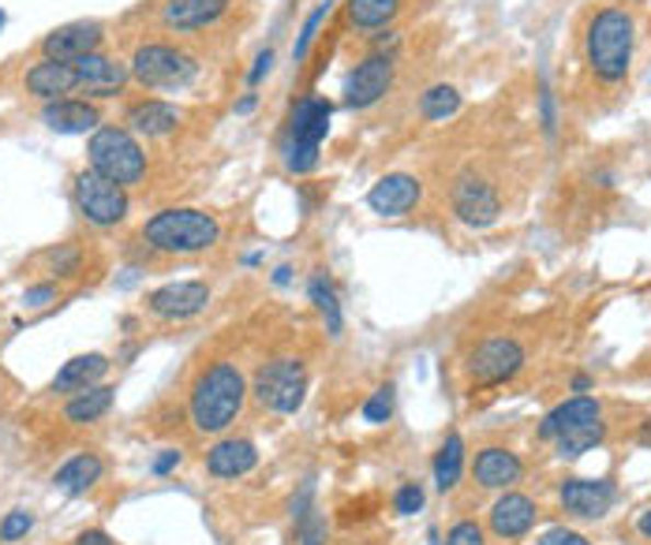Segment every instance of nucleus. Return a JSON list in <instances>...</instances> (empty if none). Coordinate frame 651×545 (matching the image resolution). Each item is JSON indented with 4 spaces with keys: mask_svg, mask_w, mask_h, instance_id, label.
Segmentation results:
<instances>
[{
    "mask_svg": "<svg viewBox=\"0 0 651 545\" xmlns=\"http://www.w3.org/2000/svg\"><path fill=\"white\" fill-rule=\"evenodd\" d=\"M539 120H542V131H547V139H555V131H558V113H555V94H550L547 83L539 86Z\"/></svg>",
    "mask_w": 651,
    "mask_h": 545,
    "instance_id": "58836bf2",
    "label": "nucleus"
},
{
    "mask_svg": "<svg viewBox=\"0 0 651 545\" xmlns=\"http://www.w3.org/2000/svg\"><path fill=\"white\" fill-rule=\"evenodd\" d=\"M587 419H603V404L595 396H573L566 404H558L555 411L542 415L539 422V441H558L569 426L587 422Z\"/></svg>",
    "mask_w": 651,
    "mask_h": 545,
    "instance_id": "5701e85b",
    "label": "nucleus"
},
{
    "mask_svg": "<svg viewBox=\"0 0 651 545\" xmlns=\"http://www.w3.org/2000/svg\"><path fill=\"white\" fill-rule=\"evenodd\" d=\"M142 240L158 254H203L221 240V224L206 210H161L142 224Z\"/></svg>",
    "mask_w": 651,
    "mask_h": 545,
    "instance_id": "7ed1b4c3",
    "label": "nucleus"
},
{
    "mask_svg": "<svg viewBox=\"0 0 651 545\" xmlns=\"http://www.w3.org/2000/svg\"><path fill=\"white\" fill-rule=\"evenodd\" d=\"M132 68L121 63L116 57H105V53H90V57L76 60V79L79 90L90 97H116L124 86H128Z\"/></svg>",
    "mask_w": 651,
    "mask_h": 545,
    "instance_id": "2eb2a0df",
    "label": "nucleus"
},
{
    "mask_svg": "<svg viewBox=\"0 0 651 545\" xmlns=\"http://www.w3.org/2000/svg\"><path fill=\"white\" fill-rule=\"evenodd\" d=\"M105 370H108V359L102 356V351L68 359L65 367L57 370V378H53V393H65V396L83 393V389L98 385V381L105 378Z\"/></svg>",
    "mask_w": 651,
    "mask_h": 545,
    "instance_id": "b1692460",
    "label": "nucleus"
},
{
    "mask_svg": "<svg viewBox=\"0 0 651 545\" xmlns=\"http://www.w3.org/2000/svg\"><path fill=\"white\" fill-rule=\"evenodd\" d=\"M558 501L576 520H603L618 501V486L607 478H566L558 489Z\"/></svg>",
    "mask_w": 651,
    "mask_h": 545,
    "instance_id": "ddd939ff",
    "label": "nucleus"
},
{
    "mask_svg": "<svg viewBox=\"0 0 651 545\" xmlns=\"http://www.w3.org/2000/svg\"><path fill=\"white\" fill-rule=\"evenodd\" d=\"M393 79H397L393 53H370V57H364L345 76V90H341V94H345V105L352 113H367V108H375L386 94H390Z\"/></svg>",
    "mask_w": 651,
    "mask_h": 545,
    "instance_id": "9d476101",
    "label": "nucleus"
},
{
    "mask_svg": "<svg viewBox=\"0 0 651 545\" xmlns=\"http://www.w3.org/2000/svg\"><path fill=\"white\" fill-rule=\"evenodd\" d=\"M420 198H423V184L412 172H390V176H382L367 190V206H370V213H378V217L412 213L415 206H420Z\"/></svg>",
    "mask_w": 651,
    "mask_h": 545,
    "instance_id": "4468645a",
    "label": "nucleus"
},
{
    "mask_svg": "<svg viewBox=\"0 0 651 545\" xmlns=\"http://www.w3.org/2000/svg\"><path fill=\"white\" fill-rule=\"evenodd\" d=\"M210 306V288L203 280H176L147 295V311L161 322H187Z\"/></svg>",
    "mask_w": 651,
    "mask_h": 545,
    "instance_id": "f8f14e48",
    "label": "nucleus"
},
{
    "mask_svg": "<svg viewBox=\"0 0 651 545\" xmlns=\"http://www.w3.org/2000/svg\"><path fill=\"white\" fill-rule=\"evenodd\" d=\"M423 501H427V494H423L420 483H404V486L393 494L397 515H415V512H423Z\"/></svg>",
    "mask_w": 651,
    "mask_h": 545,
    "instance_id": "e433bc0d",
    "label": "nucleus"
},
{
    "mask_svg": "<svg viewBox=\"0 0 651 545\" xmlns=\"http://www.w3.org/2000/svg\"><path fill=\"white\" fill-rule=\"evenodd\" d=\"M87 161L90 169L121 187H132L147 176V153H142L128 127H98L87 142Z\"/></svg>",
    "mask_w": 651,
    "mask_h": 545,
    "instance_id": "39448f33",
    "label": "nucleus"
},
{
    "mask_svg": "<svg viewBox=\"0 0 651 545\" xmlns=\"http://www.w3.org/2000/svg\"><path fill=\"white\" fill-rule=\"evenodd\" d=\"M330 8H333V0H322V4L315 8L311 15H307V23H304L300 38H296V49H293V60H296V63H304V60H307V53H311V42L319 38V26L326 23V15H330Z\"/></svg>",
    "mask_w": 651,
    "mask_h": 545,
    "instance_id": "473e14b6",
    "label": "nucleus"
},
{
    "mask_svg": "<svg viewBox=\"0 0 651 545\" xmlns=\"http://www.w3.org/2000/svg\"><path fill=\"white\" fill-rule=\"evenodd\" d=\"M132 79L147 90H180L187 86L198 76V63L195 57H187L184 49L165 42H147L135 49L132 57Z\"/></svg>",
    "mask_w": 651,
    "mask_h": 545,
    "instance_id": "423d86ee",
    "label": "nucleus"
},
{
    "mask_svg": "<svg viewBox=\"0 0 651 545\" xmlns=\"http://www.w3.org/2000/svg\"><path fill=\"white\" fill-rule=\"evenodd\" d=\"M180 449H161L158 456H153V463H150V471L153 475H169V471H176L180 467Z\"/></svg>",
    "mask_w": 651,
    "mask_h": 545,
    "instance_id": "37998d69",
    "label": "nucleus"
},
{
    "mask_svg": "<svg viewBox=\"0 0 651 545\" xmlns=\"http://www.w3.org/2000/svg\"><path fill=\"white\" fill-rule=\"evenodd\" d=\"M307 396V367L300 359H270L255 374V399L274 415H296Z\"/></svg>",
    "mask_w": 651,
    "mask_h": 545,
    "instance_id": "0eeeda50",
    "label": "nucleus"
},
{
    "mask_svg": "<svg viewBox=\"0 0 651 545\" xmlns=\"http://www.w3.org/2000/svg\"><path fill=\"white\" fill-rule=\"evenodd\" d=\"M449 206H454V217L468 229L483 232L491 224H499L502 217V198L494 184L479 172H460L454 179V190H449Z\"/></svg>",
    "mask_w": 651,
    "mask_h": 545,
    "instance_id": "1a4fd4ad",
    "label": "nucleus"
},
{
    "mask_svg": "<svg viewBox=\"0 0 651 545\" xmlns=\"http://www.w3.org/2000/svg\"><path fill=\"white\" fill-rule=\"evenodd\" d=\"M393 404H397L393 385L375 389V393H370V399L364 404V422H370V426H382V422H390V419H393Z\"/></svg>",
    "mask_w": 651,
    "mask_h": 545,
    "instance_id": "72a5a7b5",
    "label": "nucleus"
},
{
    "mask_svg": "<svg viewBox=\"0 0 651 545\" xmlns=\"http://www.w3.org/2000/svg\"><path fill=\"white\" fill-rule=\"evenodd\" d=\"M232 0H165L161 4V23L176 34H195L206 31L229 12Z\"/></svg>",
    "mask_w": 651,
    "mask_h": 545,
    "instance_id": "6ab92c4d",
    "label": "nucleus"
},
{
    "mask_svg": "<svg viewBox=\"0 0 651 545\" xmlns=\"http://www.w3.org/2000/svg\"><path fill=\"white\" fill-rule=\"evenodd\" d=\"M26 90L42 102H60L71 90H79L76 79V63L65 60H38L31 71H26Z\"/></svg>",
    "mask_w": 651,
    "mask_h": 545,
    "instance_id": "4be33fe9",
    "label": "nucleus"
},
{
    "mask_svg": "<svg viewBox=\"0 0 651 545\" xmlns=\"http://www.w3.org/2000/svg\"><path fill=\"white\" fill-rule=\"evenodd\" d=\"M42 120L57 135H87V131H98L102 113L90 102H83V97H60V102H45Z\"/></svg>",
    "mask_w": 651,
    "mask_h": 545,
    "instance_id": "412c9836",
    "label": "nucleus"
},
{
    "mask_svg": "<svg viewBox=\"0 0 651 545\" xmlns=\"http://www.w3.org/2000/svg\"><path fill=\"white\" fill-rule=\"evenodd\" d=\"M420 113H423V120H434V124L449 120V116L460 113V90L449 86V83L427 86L420 94Z\"/></svg>",
    "mask_w": 651,
    "mask_h": 545,
    "instance_id": "2f4dec72",
    "label": "nucleus"
},
{
    "mask_svg": "<svg viewBox=\"0 0 651 545\" xmlns=\"http://www.w3.org/2000/svg\"><path fill=\"white\" fill-rule=\"evenodd\" d=\"M460 475H465V441H460V433H449L442 449L434 452V486H438V494H454Z\"/></svg>",
    "mask_w": 651,
    "mask_h": 545,
    "instance_id": "cd10ccee",
    "label": "nucleus"
},
{
    "mask_svg": "<svg viewBox=\"0 0 651 545\" xmlns=\"http://www.w3.org/2000/svg\"><path fill=\"white\" fill-rule=\"evenodd\" d=\"M53 299H57V285H34L23 292V303L31 306V311H42V306H49Z\"/></svg>",
    "mask_w": 651,
    "mask_h": 545,
    "instance_id": "a19ab883",
    "label": "nucleus"
},
{
    "mask_svg": "<svg viewBox=\"0 0 651 545\" xmlns=\"http://www.w3.org/2000/svg\"><path fill=\"white\" fill-rule=\"evenodd\" d=\"M102 471H105V463L98 460L94 452H79V456H71L65 467L53 475V486L68 497H79V494H87L98 478H102Z\"/></svg>",
    "mask_w": 651,
    "mask_h": 545,
    "instance_id": "a878e982",
    "label": "nucleus"
},
{
    "mask_svg": "<svg viewBox=\"0 0 651 545\" xmlns=\"http://www.w3.org/2000/svg\"><path fill=\"white\" fill-rule=\"evenodd\" d=\"M71 195H76L79 213H83L90 224H98V229H116V224L128 217V206H132L128 187L113 184V179L94 169L79 172L76 184H71Z\"/></svg>",
    "mask_w": 651,
    "mask_h": 545,
    "instance_id": "6e6552de",
    "label": "nucleus"
},
{
    "mask_svg": "<svg viewBox=\"0 0 651 545\" xmlns=\"http://www.w3.org/2000/svg\"><path fill=\"white\" fill-rule=\"evenodd\" d=\"M270 68H274V49H262L259 57H255V68L248 71V83H251V86H259L262 79L270 76Z\"/></svg>",
    "mask_w": 651,
    "mask_h": 545,
    "instance_id": "c03bdc74",
    "label": "nucleus"
},
{
    "mask_svg": "<svg viewBox=\"0 0 651 545\" xmlns=\"http://www.w3.org/2000/svg\"><path fill=\"white\" fill-rule=\"evenodd\" d=\"M603 438H607V422L587 419V422L569 426L555 444H558V456L562 460H576V456H584V452H592L595 444H603Z\"/></svg>",
    "mask_w": 651,
    "mask_h": 545,
    "instance_id": "c756f323",
    "label": "nucleus"
},
{
    "mask_svg": "<svg viewBox=\"0 0 651 545\" xmlns=\"http://www.w3.org/2000/svg\"><path fill=\"white\" fill-rule=\"evenodd\" d=\"M326 534H330V526H326V515L319 508H311V512L296 520V542L300 545H326Z\"/></svg>",
    "mask_w": 651,
    "mask_h": 545,
    "instance_id": "f704fd0d",
    "label": "nucleus"
},
{
    "mask_svg": "<svg viewBox=\"0 0 651 545\" xmlns=\"http://www.w3.org/2000/svg\"><path fill=\"white\" fill-rule=\"evenodd\" d=\"M446 545H487V534L476 520H460V523L449 526Z\"/></svg>",
    "mask_w": 651,
    "mask_h": 545,
    "instance_id": "4c0bfd02",
    "label": "nucleus"
},
{
    "mask_svg": "<svg viewBox=\"0 0 651 545\" xmlns=\"http://www.w3.org/2000/svg\"><path fill=\"white\" fill-rule=\"evenodd\" d=\"M98 45H102V26L98 23H68V26H57L53 34H45L42 53H45V60L76 63L90 57V53H98Z\"/></svg>",
    "mask_w": 651,
    "mask_h": 545,
    "instance_id": "dca6fc26",
    "label": "nucleus"
},
{
    "mask_svg": "<svg viewBox=\"0 0 651 545\" xmlns=\"http://www.w3.org/2000/svg\"><path fill=\"white\" fill-rule=\"evenodd\" d=\"M539 545H592V542H587L584 534L569 531V526H550V531L539 538Z\"/></svg>",
    "mask_w": 651,
    "mask_h": 545,
    "instance_id": "ea45409f",
    "label": "nucleus"
},
{
    "mask_svg": "<svg viewBox=\"0 0 651 545\" xmlns=\"http://www.w3.org/2000/svg\"><path fill=\"white\" fill-rule=\"evenodd\" d=\"M521 367H524V344L513 340V336H491L468 359V378L479 389H491L513 381L521 374Z\"/></svg>",
    "mask_w": 651,
    "mask_h": 545,
    "instance_id": "9b49d317",
    "label": "nucleus"
},
{
    "mask_svg": "<svg viewBox=\"0 0 651 545\" xmlns=\"http://www.w3.org/2000/svg\"><path fill=\"white\" fill-rule=\"evenodd\" d=\"M592 385H595V381L587 378V374H576V378H573V393H587Z\"/></svg>",
    "mask_w": 651,
    "mask_h": 545,
    "instance_id": "09e8293b",
    "label": "nucleus"
},
{
    "mask_svg": "<svg viewBox=\"0 0 651 545\" xmlns=\"http://www.w3.org/2000/svg\"><path fill=\"white\" fill-rule=\"evenodd\" d=\"M330 116L333 102L319 94H307L300 105L293 108V120H288V139H285V165L296 176L319 169V147L330 135Z\"/></svg>",
    "mask_w": 651,
    "mask_h": 545,
    "instance_id": "20e7f679",
    "label": "nucleus"
},
{
    "mask_svg": "<svg viewBox=\"0 0 651 545\" xmlns=\"http://www.w3.org/2000/svg\"><path fill=\"white\" fill-rule=\"evenodd\" d=\"M31 526H34V515L26 512V508H12V512L0 520V542H20L31 534Z\"/></svg>",
    "mask_w": 651,
    "mask_h": 545,
    "instance_id": "c9c22d12",
    "label": "nucleus"
},
{
    "mask_svg": "<svg viewBox=\"0 0 651 545\" xmlns=\"http://www.w3.org/2000/svg\"><path fill=\"white\" fill-rule=\"evenodd\" d=\"M255 467H259V449H255V441H248V438H225L206 452V471H210L214 478H225V483L251 475Z\"/></svg>",
    "mask_w": 651,
    "mask_h": 545,
    "instance_id": "aec40b11",
    "label": "nucleus"
},
{
    "mask_svg": "<svg viewBox=\"0 0 651 545\" xmlns=\"http://www.w3.org/2000/svg\"><path fill=\"white\" fill-rule=\"evenodd\" d=\"M255 105H259V97H255V94H243L240 102H237V116H248Z\"/></svg>",
    "mask_w": 651,
    "mask_h": 545,
    "instance_id": "49530a36",
    "label": "nucleus"
},
{
    "mask_svg": "<svg viewBox=\"0 0 651 545\" xmlns=\"http://www.w3.org/2000/svg\"><path fill=\"white\" fill-rule=\"evenodd\" d=\"M71 545H113V538H108L105 531H83Z\"/></svg>",
    "mask_w": 651,
    "mask_h": 545,
    "instance_id": "a18cd8bd",
    "label": "nucleus"
},
{
    "mask_svg": "<svg viewBox=\"0 0 651 545\" xmlns=\"http://www.w3.org/2000/svg\"><path fill=\"white\" fill-rule=\"evenodd\" d=\"M632 49H637V23H632L629 8L610 4V8H599V12L587 20L584 60H587V71H592L603 86L626 83V76L632 68Z\"/></svg>",
    "mask_w": 651,
    "mask_h": 545,
    "instance_id": "f257e3e1",
    "label": "nucleus"
},
{
    "mask_svg": "<svg viewBox=\"0 0 651 545\" xmlns=\"http://www.w3.org/2000/svg\"><path fill=\"white\" fill-rule=\"evenodd\" d=\"M401 4L404 0H349L345 15L356 31H382L401 15Z\"/></svg>",
    "mask_w": 651,
    "mask_h": 545,
    "instance_id": "c85d7f7f",
    "label": "nucleus"
},
{
    "mask_svg": "<svg viewBox=\"0 0 651 545\" xmlns=\"http://www.w3.org/2000/svg\"><path fill=\"white\" fill-rule=\"evenodd\" d=\"M49 258H53V269H57L60 277H76V269H79V251L65 247V251H53Z\"/></svg>",
    "mask_w": 651,
    "mask_h": 545,
    "instance_id": "79ce46f5",
    "label": "nucleus"
},
{
    "mask_svg": "<svg viewBox=\"0 0 651 545\" xmlns=\"http://www.w3.org/2000/svg\"><path fill=\"white\" fill-rule=\"evenodd\" d=\"M0 23H4V15H0Z\"/></svg>",
    "mask_w": 651,
    "mask_h": 545,
    "instance_id": "603ef678",
    "label": "nucleus"
},
{
    "mask_svg": "<svg viewBox=\"0 0 651 545\" xmlns=\"http://www.w3.org/2000/svg\"><path fill=\"white\" fill-rule=\"evenodd\" d=\"M116 399V389L113 385H90L83 393H76L65 404V419L76 422V426H87V422H98L108 415V407H113Z\"/></svg>",
    "mask_w": 651,
    "mask_h": 545,
    "instance_id": "bb28decb",
    "label": "nucleus"
},
{
    "mask_svg": "<svg viewBox=\"0 0 651 545\" xmlns=\"http://www.w3.org/2000/svg\"><path fill=\"white\" fill-rule=\"evenodd\" d=\"M176 124H180L176 105L158 102V97H150V102H135L128 108V127L135 135H147V139H165V135L176 131Z\"/></svg>",
    "mask_w": 651,
    "mask_h": 545,
    "instance_id": "393cba45",
    "label": "nucleus"
},
{
    "mask_svg": "<svg viewBox=\"0 0 651 545\" xmlns=\"http://www.w3.org/2000/svg\"><path fill=\"white\" fill-rule=\"evenodd\" d=\"M539 520V505L524 494H502L499 501L491 505V531L494 538L502 542H517L536 526Z\"/></svg>",
    "mask_w": 651,
    "mask_h": 545,
    "instance_id": "a211bd4d",
    "label": "nucleus"
},
{
    "mask_svg": "<svg viewBox=\"0 0 651 545\" xmlns=\"http://www.w3.org/2000/svg\"><path fill=\"white\" fill-rule=\"evenodd\" d=\"M288 280H293V266H277V269H274V285L285 288Z\"/></svg>",
    "mask_w": 651,
    "mask_h": 545,
    "instance_id": "de8ad7c7",
    "label": "nucleus"
},
{
    "mask_svg": "<svg viewBox=\"0 0 651 545\" xmlns=\"http://www.w3.org/2000/svg\"><path fill=\"white\" fill-rule=\"evenodd\" d=\"M307 295H311L315 311L322 314L326 333H330V336H341V329H345V317H341L338 292H333V285H330V277H326V272H315V277L307 280Z\"/></svg>",
    "mask_w": 651,
    "mask_h": 545,
    "instance_id": "7c9ffc66",
    "label": "nucleus"
},
{
    "mask_svg": "<svg viewBox=\"0 0 651 545\" xmlns=\"http://www.w3.org/2000/svg\"><path fill=\"white\" fill-rule=\"evenodd\" d=\"M637 531L644 534V538L651 542V508H648V512H644V515H640V520H637Z\"/></svg>",
    "mask_w": 651,
    "mask_h": 545,
    "instance_id": "8fccbe9b",
    "label": "nucleus"
},
{
    "mask_svg": "<svg viewBox=\"0 0 651 545\" xmlns=\"http://www.w3.org/2000/svg\"><path fill=\"white\" fill-rule=\"evenodd\" d=\"M640 444H651V422L644 426V433H640Z\"/></svg>",
    "mask_w": 651,
    "mask_h": 545,
    "instance_id": "3c124183",
    "label": "nucleus"
},
{
    "mask_svg": "<svg viewBox=\"0 0 651 545\" xmlns=\"http://www.w3.org/2000/svg\"><path fill=\"white\" fill-rule=\"evenodd\" d=\"M243 404H248V378L237 362H214L206 367L192 385L187 411L198 433H221L240 419Z\"/></svg>",
    "mask_w": 651,
    "mask_h": 545,
    "instance_id": "f03ea898",
    "label": "nucleus"
},
{
    "mask_svg": "<svg viewBox=\"0 0 651 545\" xmlns=\"http://www.w3.org/2000/svg\"><path fill=\"white\" fill-rule=\"evenodd\" d=\"M472 478L483 489H510L524 478V460L513 449H502V444H487V449L476 452L472 463Z\"/></svg>",
    "mask_w": 651,
    "mask_h": 545,
    "instance_id": "f3484780",
    "label": "nucleus"
}]
</instances>
